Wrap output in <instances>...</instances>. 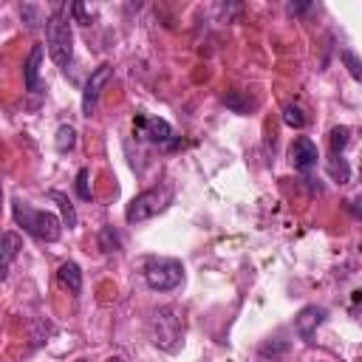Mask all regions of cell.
Wrapping results in <instances>:
<instances>
[{"label": "cell", "instance_id": "4fadbf2b", "mask_svg": "<svg viewBox=\"0 0 362 362\" xmlns=\"http://www.w3.org/2000/svg\"><path fill=\"white\" fill-rule=\"evenodd\" d=\"M23 249V238L17 232H6L3 235V272L8 269V263L14 260V255Z\"/></svg>", "mask_w": 362, "mask_h": 362}, {"label": "cell", "instance_id": "3957f363", "mask_svg": "<svg viewBox=\"0 0 362 362\" xmlns=\"http://www.w3.org/2000/svg\"><path fill=\"white\" fill-rule=\"evenodd\" d=\"M170 201H173V187H170V184L144 189V192H139V195L127 204L124 221H127V223H141V221H147V218H156L158 212L167 209Z\"/></svg>", "mask_w": 362, "mask_h": 362}, {"label": "cell", "instance_id": "7c38bea8", "mask_svg": "<svg viewBox=\"0 0 362 362\" xmlns=\"http://www.w3.org/2000/svg\"><path fill=\"white\" fill-rule=\"evenodd\" d=\"M325 170H328V175H331L337 184H348V181H351V167H348V161H345L342 156H331V158L325 161Z\"/></svg>", "mask_w": 362, "mask_h": 362}, {"label": "cell", "instance_id": "2e32d148", "mask_svg": "<svg viewBox=\"0 0 362 362\" xmlns=\"http://www.w3.org/2000/svg\"><path fill=\"white\" fill-rule=\"evenodd\" d=\"M51 201H57L59 204V212H62V223L71 229V226H76V212H74V206H71V201H68V195H62V192H51Z\"/></svg>", "mask_w": 362, "mask_h": 362}, {"label": "cell", "instance_id": "277c9868", "mask_svg": "<svg viewBox=\"0 0 362 362\" xmlns=\"http://www.w3.org/2000/svg\"><path fill=\"white\" fill-rule=\"evenodd\" d=\"M150 339L164 348V351H175L181 342V317L173 305L156 308L150 317Z\"/></svg>", "mask_w": 362, "mask_h": 362}, {"label": "cell", "instance_id": "8fae6325", "mask_svg": "<svg viewBox=\"0 0 362 362\" xmlns=\"http://www.w3.org/2000/svg\"><path fill=\"white\" fill-rule=\"evenodd\" d=\"M57 277H59L62 286H68L71 294H79V291H82V272H79V266H76L74 260L62 263L59 272H57Z\"/></svg>", "mask_w": 362, "mask_h": 362}, {"label": "cell", "instance_id": "ba28073f", "mask_svg": "<svg viewBox=\"0 0 362 362\" xmlns=\"http://www.w3.org/2000/svg\"><path fill=\"white\" fill-rule=\"evenodd\" d=\"M322 320H325V308H322V305H305V308L294 317V328H297V334H300L305 342H311L314 334H317V328L322 325Z\"/></svg>", "mask_w": 362, "mask_h": 362}, {"label": "cell", "instance_id": "7a4b0ae2", "mask_svg": "<svg viewBox=\"0 0 362 362\" xmlns=\"http://www.w3.org/2000/svg\"><path fill=\"white\" fill-rule=\"evenodd\" d=\"M11 212H14V221L28 232L34 235L37 240H57L59 232H62V221L54 215V212H45V209H31L28 204L23 201H11Z\"/></svg>", "mask_w": 362, "mask_h": 362}, {"label": "cell", "instance_id": "ac0fdd59", "mask_svg": "<svg viewBox=\"0 0 362 362\" xmlns=\"http://www.w3.org/2000/svg\"><path fill=\"white\" fill-rule=\"evenodd\" d=\"M283 122H286L288 127H297V130H300V127H305L308 119H305V113H303L297 105H286V107H283Z\"/></svg>", "mask_w": 362, "mask_h": 362}, {"label": "cell", "instance_id": "cb8c5ba5", "mask_svg": "<svg viewBox=\"0 0 362 362\" xmlns=\"http://www.w3.org/2000/svg\"><path fill=\"white\" fill-rule=\"evenodd\" d=\"M71 11H74V17H76L82 25H88V23H90V17H88V11H85V6H82V3H74V6H71Z\"/></svg>", "mask_w": 362, "mask_h": 362}, {"label": "cell", "instance_id": "5bb4252c", "mask_svg": "<svg viewBox=\"0 0 362 362\" xmlns=\"http://www.w3.org/2000/svg\"><path fill=\"white\" fill-rule=\"evenodd\" d=\"M99 249H102L105 255L122 249V238H119V232H116L113 226H102V229H99Z\"/></svg>", "mask_w": 362, "mask_h": 362}, {"label": "cell", "instance_id": "44dd1931", "mask_svg": "<svg viewBox=\"0 0 362 362\" xmlns=\"http://www.w3.org/2000/svg\"><path fill=\"white\" fill-rule=\"evenodd\" d=\"M223 102H226V105H229L232 110H238V113H246V110L252 107V102H246V99H243V96H240L238 90H232V93H226V96H223Z\"/></svg>", "mask_w": 362, "mask_h": 362}, {"label": "cell", "instance_id": "7402d4cb", "mask_svg": "<svg viewBox=\"0 0 362 362\" xmlns=\"http://www.w3.org/2000/svg\"><path fill=\"white\" fill-rule=\"evenodd\" d=\"M23 17H25V23H28L31 28H37V25L42 23V17H40V11H37L34 6H23Z\"/></svg>", "mask_w": 362, "mask_h": 362}, {"label": "cell", "instance_id": "e0dca14e", "mask_svg": "<svg viewBox=\"0 0 362 362\" xmlns=\"http://www.w3.org/2000/svg\"><path fill=\"white\" fill-rule=\"evenodd\" d=\"M54 144H57V150H59V153H68V150H74V144H76V130H74L71 124H62V127L57 130V139H54Z\"/></svg>", "mask_w": 362, "mask_h": 362}, {"label": "cell", "instance_id": "d6986e66", "mask_svg": "<svg viewBox=\"0 0 362 362\" xmlns=\"http://www.w3.org/2000/svg\"><path fill=\"white\" fill-rule=\"evenodd\" d=\"M339 57H342V62L348 65V71H351V76H354L356 82H362V59H359V57H356L354 51H348V48H345V51H342Z\"/></svg>", "mask_w": 362, "mask_h": 362}, {"label": "cell", "instance_id": "5b68a950", "mask_svg": "<svg viewBox=\"0 0 362 362\" xmlns=\"http://www.w3.org/2000/svg\"><path fill=\"white\" fill-rule=\"evenodd\" d=\"M144 280L153 291H173L184 280V266L175 257H153L144 266Z\"/></svg>", "mask_w": 362, "mask_h": 362}, {"label": "cell", "instance_id": "9c48e42d", "mask_svg": "<svg viewBox=\"0 0 362 362\" xmlns=\"http://www.w3.org/2000/svg\"><path fill=\"white\" fill-rule=\"evenodd\" d=\"M133 127L139 130V136H144V139H150V141H170V136H173V127L164 122V119H150V116H139L136 122H133Z\"/></svg>", "mask_w": 362, "mask_h": 362}, {"label": "cell", "instance_id": "603a6c76", "mask_svg": "<svg viewBox=\"0 0 362 362\" xmlns=\"http://www.w3.org/2000/svg\"><path fill=\"white\" fill-rule=\"evenodd\" d=\"M351 314H354L356 320H362V288H356V291L351 294Z\"/></svg>", "mask_w": 362, "mask_h": 362}, {"label": "cell", "instance_id": "8992f818", "mask_svg": "<svg viewBox=\"0 0 362 362\" xmlns=\"http://www.w3.org/2000/svg\"><path fill=\"white\" fill-rule=\"evenodd\" d=\"M110 79H113V68H110V65H99V68L90 74V79L85 82V90H82V113H85V116L93 113L96 99H99L102 88H105Z\"/></svg>", "mask_w": 362, "mask_h": 362}, {"label": "cell", "instance_id": "6da1fadb", "mask_svg": "<svg viewBox=\"0 0 362 362\" xmlns=\"http://www.w3.org/2000/svg\"><path fill=\"white\" fill-rule=\"evenodd\" d=\"M45 42L48 54L57 65H68L74 54V34H71V17L65 6H57L45 20Z\"/></svg>", "mask_w": 362, "mask_h": 362}, {"label": "cell", "instance_id": "d4e9b609", "mask_svg": "<svg viewBox=\"0 0 362 362\" xmlns=\"http://www.w3.org/2000/svg\"><path fill=\"white\" fill-rule=\"evenodd\" d=\"M348 209H351L356 218H362V198H359V201H348Z\"/></svg>", "mask_w": 362, "mask_h": 362}, {"label": "cell", "instance_id": "52a82bcc", "mask_svg": "<svg viewBox=\"0 0 362 362\" xmlns=\"http://www.w3.org/2000/svg\"><path fill=\"white\" fill-rule=\"evenodd\" d=\"M288 158H291L294 170L308 173L311 167H317L320 153H317V144H314L308 136H297V139L291 141V147H288Z\"/></svg>", "mask_w": 362, "mask_h": 362}, {"label": "cell", "instance_id": "ffe728a7", "mask_svg": "<svg viewBox=\"0 0 362 362\" xmlns=\"http://www.w3.org/2000/svg\"><path fill=\"white\" fill-rule=\"evenodd\" d=\"M76 195H79L82 201H90V173H88L85 167L76 173Z\"/></svg>", "mask_w": 362, "mask_h": 362}, {"label": "cell", "instance_id": "4316f807", "mask_svg": "<svg viewBox=\"0 0 362 362\" xmlns=\"http://www.w3.org/2000/svg\"><path fill=\"white\" fill-rule=\"evenodd\" d=\"M359 178H362V164H359Z\"/></svg>", "mask_w": 362, "mask_h": 362}, {"label": "cell", "instance_id": "9a60e30c", "mask_svg": "<svg viewBox=\"0 0 362 362\" xmlns=\"http://www.w3.org/2000/svg\"><path fill=\"white\" fill-rule=\"evenodd\" d=\"M348 139H351V127H345V124H337L331 133H328V144H331V156H339L342 150H345V144H348Z\"/></svg>", "mask_w": 362, "mask_h": 362}, {"label": "cell", "instance_id": "484cf974", "mask_svg": "<svg viewBox=\"0 0 362 362\" xmlns=\"http://www.w3.org/2000/svg\"><path fill=\"white\" fill-rule=\"evenodd\" d=\"M107 362H124V359H119V356H110V359H107Z\"/></svg>", "mask_w": 362, "mask_h": 362}, {"label": "cell", "instance_id": "30bf717a", "mask_svg": "<svg viewBox=\"0 0 362 362\" xmlns=\"http://www.w3.org/2000/svg\"><path fill=\"white\" fill-rule=\"evenodd\" d=\"M40 62H42V45H34L25 65H23V76H25V90L28 93H42L40 85Z\"/></svg>", "mask_w": 362, "mask_h": 362}]
</instances>
